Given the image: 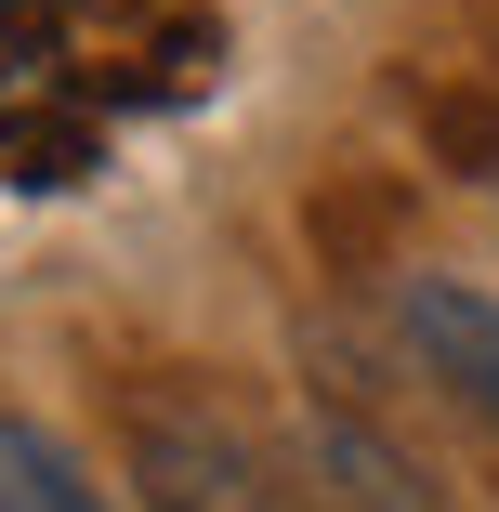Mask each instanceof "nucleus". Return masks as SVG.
Masks as SVG:
<instances>
[{"label":"nucleus","instance_id":"1","mask_svg":"<svg viewBox=\"0 0 499 512\" xmlns=\"http://www.w3.org/2000/svg\"><path fill=\"white\" fill-rule=\"evenodd\" d=\"M119 434H132V486H145V512H316L303 460H289L250 407L197 394V381L132 394Z\"/></svg>","mask_w":499,"mask_h":512},{"label":"nucleus","instance_id":"2","mask_svg":"<svg viewBox=\"0 0 499 512\" xmlns=\"http://www.w3.org/2000/svg\"><path fill=\"white\" fill-rule=\"evenodd\" d=\"M394 342L421 355V381H447L473 421L499 434V289H473V276H408V289H394Z\"/></svg>","mask_w":499,"mask_h":512},{"label":"nucleus","instance_id":"3","mask_svg":"<svg viewBox=\"0 0 499 512\" xmlns=\"http://www.w3.org/2000/svg\"><path fill=\"white\" fill-rule=\"evenodd\" d=\"M0 512H119V499L92 486V460H79L53 421L0 407Z\"/></svg>","mask_w":499,"mask_h":512}]
</instances>
